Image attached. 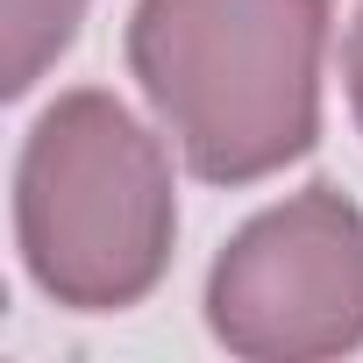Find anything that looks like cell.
<instances>
[{
  "label": "cell",
  "instance_id": "obj_2",
  "mask_svg": "<svg viewBox=\"0 0 363 363\" xmlns=\"http://www.w3.org/2000/svg\"><path fill=\"white\" fill-rule=\"evenodd\" d=\"M178 242L164 128L107 86L57 93L15 157V250L43 299L72 313L143 306Z\"/></svg>",
  "mask_w": 363,
  "mask_h": 363
},
{
  "label": "cell",
  "instance_id": "obj_5",
  "mask_svg": "<svg viewBox=\"0 0 363 363\" xmlns=\"http://www.w3.org/2000/svg\"><path fill=\"white\" fill-rule=\"evenodd\" d=\"M342 86H349V121L363 135V0L349 15V36H342Z\"/></svg>",
  "mask_w": 363,
  "mask_h": 363
},
{
  "label": "cell",
  "instance_id": "obj_4",
  "mask_svg": "<svg viewBox=\"0 0 363 363\" xmlns=\"http://www.w3.org/2000/svg\"><path fill=\"white\" fill-rule=\"evenodd\" d=\"M93 0H0V36H8V57H0V93L22 100L36 93V79L79 43Z\"/></svg>",
  "mask_w": 363,
  "mask_h": 363
},
{
  "label": "cell",
  "instance_id": "obj_1",
  "mask_svg": "<svg viewBox=\"0 0 363 363\" xmlns=\"http://www.w3.org/2000/svg\"><path fill=\"white\" fill-rule=\"evenodd\" d=\"M328 0H135L128 79L207 186H257L320 143Z\"/></svg>",
  "mask_w": 363,
  "mask_h": 363
},
{
  "label": "cell",
  "instance_id": "obj_3",
  "mask_svg": "<svg viewBox=\"0 0 363 363\" xmlns=\"http://www.w3.org/2000/svg\"><path fill=\"white\" fill-rule=\"evenodd\" d=\"M207 328L250 363L363 349V207L335 186H299L250 214L207 271Z\"/></svg>",
  "mask_w": 363,
  "mask_h": 363
}]
</instances>
